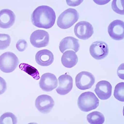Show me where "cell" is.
<instances>
[{
	"instance_id": "d4e9b609",
	"label": "cell",
	"mask_w": 124,
	"mask_h": 124,
	"mask_svg": "<svg viewBox=\"0 0 124 124\" xmlns=\"http://www.w3.org/2000/svg\"><path fill=\"white\" fill-rule=\"evenodd\" d=\"M7 89V85L4 79L0 77V95L4 93Z\"/></svg>"
},
{
	"instance_id": "30bf717a",
	"label": "cell",
	"mask_w": 124,
	"mask_h": 124,
	"mask_svg": "<svg viewBox=\"0 0 124 124\" xmlns=\"http://www.w3.org/2000/svg\"><path fill=\"white\" fill-rule=\"evenodd\" d=\"M108 30L109 36L113 39L119 40L124 39V23L122 21L116 20L112 22Z\"/></svg>"
},
{
	"instance_id": "9c48e42d",
	"label": "cell",
	"mask_w": 124,
	"mask_h": 124,
	"mask_svg": "<svg viewBox=\"0 0 124 124\" xmlns=\"http://www.w3.org/2000/svg\"><path fill=\"white\" fill-rule=\"evenodd\" d=\"M54 105L55 102L52 98L47 95L39 96L35 101L36 108L40 113L44 114L49 113Z\"/></svg>"
},
{
	"instance_id": "52a82bcc",
	"label": "cell",
	"mask_w": 124,
	"mask_h": 124,
	"mask_svg": "<svg viewBox=\"0 0 124 124\" xmlns=\"http://www.w3.org/2000/svg\"><path fill=\"white\" fill-rule=\"evenodd\" d=\"M49 40V34L43 30H37L33 32L30 38L31 44L34 47L39 48L46 46Z\"/></svg>"
},
{
	"instance_id": "5b68a950",
	"label": "cell",
	"mask_w": 124,
	"mask_h": 124,
	"mask_svg": "<svg viewBox=\"0 0 124 124\" xmlns=\"http://www.w3.org/2000/svg\"><path fill=\"white\" fill-rule=\"evenodd\" d=\"M95 80V77L90 72L81 71L76 77V85L80 90H86L92 87L94 84Z\"/></svg>"
},
{
	"instance_id": "9a60e30c",
	"label": "cell",
	"mask_w": 124,
	"mask_h": 124,
	"mask_svg": "<svg viewBox=\"0 0 124 124\" xmlns=\"http://www.w3.org/2000/svg\"><path fill=\"white\" fill-rule=\"evenodd\" d=\"M54 60L53 53L48 50H41L38 52L36 55V62L42 66H49L52 64Z\"/></svg>"
},
{
	"instance_id": "6da1fadb",
	"label": "cell",
	"mask_w": 124,
	"mask_h": 124,
	"mask_svg": "<svg viewBox=\"0 0 124 124\" xmlns=\"http://www.w3.org/2000/svg\"><path fill=\"white\" fill-rule=\"evenodd\" d=\"M56 18L55 11L52 8L46 5L39 6L31 15V21L34 26L48 29L54 25Z\"/></svg>"
},
{
	"instance_id": "8fae6325",
	"label": "cell",
	"mask_w": 124,
	"mask_h": 124,
	"mask_svg": "<svg viewBox=\"0 0 124 124\" xmlns=\"http://www.w3.org/2000/svg\"><path fill=\"white\" fill-rule=\"evenodd\" d=\"M58 80L56 76L51 73H46L41 76L39 82L40 87L46 92H50L58 86Z\"/></svg>"
},
{
	"instance_id": "7a4b0ae2",
	"label": "cell",
	"mask_w": 124,
	"mask_h": 124,
	"mask_svg": "<svg viewBox=\"0 0 124 124\" xmlns=\"http://www.w3.org/2000/svg\"><path fill=\"white\" fill-rule=\"evenodd\" d=\"M99 100L93 92L82 93L78 99V105L81 111L88 112L95 109L99 105Z\"/></svg>"
},
{
	"instance_id": "ffe728a7",
	"label": "cell",
	"mask_w": 124,
	"mask_h": 124,
	"mask_svg": "<svg viewBox=\"0 0 124 124\" xmlns=\"http://www.w3.org/2000/svg\"><path fill=\"white\" fill-rule=\"evenodd\" d=\"M17 123L16 116L10 112L4 113L0 117V124H15Z\"/></svg>"
},
{
	"instance_id": "44dd1931",
	"label": "cell",
	"mask_w": 124,
	"mask_h": 124,
	"mask_svg": "<svg viewBox=\"0 0 124 124\" xmlns=\"http://www.w3.org/2000/svg\"><path fill=\"white\" fill-rule=\"evenodd\" d=\"M114 96L118 101H124V83L120 82L116 85L115 87Z\"/></svg>"
},
{
	"instance_id": "7402d4cb",
	"label": "cell",
	"mask_w": 124,
	"mask_h": 124,
	"mask_svg": "<svg viewBox=\"0 0 124 124\" xmlns=\"http://www.w3.org/2000/svg\"><path fill=\"white\" fill-rule=\"evenodd\" d=\"M112 8L113 10L120 15H124V0H114L112 1Z\"/></svg>"
},
{
	"instance_id": "ba28073f",
	"label": "cell",
	"mask_w": 124,
	"mask_h": 124,
	"mask_svg": "<svg viewBox=\"0 0 124 124\" xmlns=\"http://www.w3.org/2000/svg\"><path fill=\"white\" fill-rule=\"evenodd\" d=\"M108 47L104 42L100 41H95L90 46L89 51L93 58L100 60L107 56L108 53Z\"/></svg>"
},
{
	"instance_id": "e0dca14e",
	"label": "cell",
	"mask_w": 124,
	"mask_h": 124,
	"mask_svg": "<svg viewBox=\"0 0 124 124\" xmlns=\"http://www.w3.org/2000/svg\"><path fill=\"white\" fill-rule=\"evenodd\" d=\"M78 61V58L76 52L73 50H67L63 53L61 62L64 67L70 68L75 66Z\"/></svg>"
},
{
	"instance_id": "ac0fdd59",
	"label": "cell",
	"mask_w": 124,
	"mask_h": 124,
	"mask_svg": "<svg viewBox=\"0 0 124 124\" xmlns=\"http://www.w3.org/2000/svg\"><path fill=\"white\" fill-rule=\"evenodd\" d=\"M88 122L91 124H102L104 123V115L98 111H94L89 114L87 116Z\"/></svg>"
},
{
	"instance_id": "2e32d148",
	"label": "cell",
	"mask_w": 124,
	"mask_h": 124,
	"mask_svg": "<svg viewBox=\"0 0 124 124\" xmlns=\"http://www.w3.org/2000/svg\"><path fill=\"white\" fill-rule=\"evenodd\" d=\"M79 47L78 40L71 37H67L63 39L61 41L59 46L60 50L62 53L68 49L73 50L77 53Z\"/></svg>"
},
{
	"instance_id": "5bb4252c",
	"label": "cell",
	"mask_w": 124,
	"mask_h": 124,
	"mask_svg": "<svg viewBox=\"0 0 124 124\" xmlns=\"http://www.w3.org/2000/svg\"><path fill=\"white\" fill-rule=\"evenodd\" d=\"M16 16L15 14L8 9H3L0 11V28L8 29L10 28L15 23Z\"/></svg>"
},
{
	"instance_id": "7c38bea8",
	"label": "cell",
	"mask_w": 124,
	"mask_h": 124,
	"mask_svg": "<svg viewBox=\"0 0 124 124\" xmlns=\"http://www.w3.org/2000/svg\"><path fill=\"white\" fill-rule=\"evenodd\" d=\"M58 80L59 85L56 89L58 94L64 95L71 91L73 87V79L70 75L67 74L61 75Z\"/></svg>"
},
{
	"instance_id": "8992f818",
	"label": "cell",
	"mask_w": 124,
	"mask_h": 124,
	"mask_svg": "<svg viewBox=\"0 0 124 124\" xmlns=\"http://www.w3.org/2000/svg\"><path fill=\"white\" fill-rule=\"evenodd\" d=\"M74 30L75 35L79 39L84 40L90 38L94 33L93 28L92 25L85 21L77 23Z\"/></svg>"
},
{
	"instance_id": "484cf974",
	"label": "cell",
	"mask_w": 124,
	"mask_h": 124,
	"mask_svg": "<svg viewBox=\"0 0 124 124\" xmlns=\"http://www.w3.org/2000/svg\"><path fill=\"white\" fill-rule=\"evenodd\" d=\"M83 1V0H66V2L69 6H76L80 5Z\"/></svg>"
},
{
	"instance_id": "cb8c5ba5",
	"label": "cell",
	"mask_w": 124,
	"mask_h": 124,
	"mask_svg": "<svg viewBox=\"0 0 124 124\" xmlns=\"http://www.w3.org/2000/svg\"><path fill=\"white\" fill-rule=\"evenodd\" d=\"M27 43L26 40L23 39L19 40L16 44V48L20 52H23L27 48Z\"/></svg>"
},
{
	"instance_id": "277c9868",
	"label": "cell",
	"mask_w": 124,
	"mask_h": 124,
	"mask_svg": "<svg viewBox=\"0 0 124 124\" xmlns=\"http://www.w3.org/2000/svg\"><path fill=\"white\" fill-rule=\"evenodd\" d=\"M19 63L18 58L12 52H7L0 56V70L4 73L14 71Z\"/></svg>"
},
{
	"instance_id": "4fadbf2b",
	"label": "cell",
	"mask_w": 124,
	"mask_h": 124,
	"mask_svg": "<svg viewBox=\"0 0 124 124\" xmlns=\"http://www.w3.org/2000/svg\"><path fill=\"white\" fill-rule=\"evenodd\" d=\"M94 91L100 99L107 100L112 95V85L109 82L106 80L100 81L96 85Z\"/></svg>"
},
{
	"instance_id": "d6986e66",
	"label": "cell",
	"mask_w": 124,
	"mask_h": 124,
	"mask_svg": "<svg viewBox=\"0 0 124 124\" xmlns=\"http://www.w3.org/2000/svg\"><path fill=\"white\" fill-rule=\"evenodd\" d=\"M19 68L21 70L25 71L35 80H38L40 78L39 72L34 67L26 63H22L20 64Z\"/></svg>"
},
{
	"instance_id": "3957f363",
	"label": "cell",
	"mask_w": 124,
	"mask_h": 124,
	"mask_svg": "<svg viewBox=\"0 0 124 124\" xmlns=\"http://www.w3.org/2000/svg\"><path fill=\"white\" fill-rule=\"evenodd\" d=\"M79 14L77 10L73 8L66 10L58 18L57 24L62 29L69 28L78 20Z\"/></svg>"
},
{
	"instance_id": "603a6c76",
	"label": "cell",
	"mask_w": 124,
	"mask_h": 124,
	"mask_svg": "<svg viewBox=\"0 0 124 124\" xmlns=\"http://www.w3.org/2000/svg\"><path fill=\"white\" fill-rule=\"evenodd\" d=\"M11 39L9 35L0 33V50L6 49L9 46Z\"/></svg>"
}]
</instances>
